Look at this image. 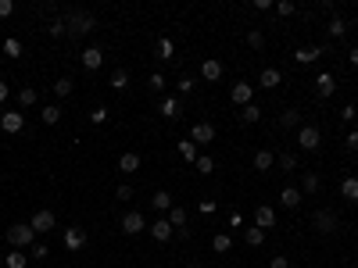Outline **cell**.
Segmentation results:
<instances>
[{"label": "cell", "instance_id": "1", "mask_svg": "<svg viewBox=\"0 0 358 268\" xmlns=\"http://www.w3.org/2000/svg\"><path fill=\"white\" fill-rule=\"evenodd\" d=\"M65 29H68L72 36H83V32H90V29H93V15L72 11V15H68V22H65Z\"/></svg>", "mask_w": 358, "mask_h": 268}, {"label": "cell", "instance_id": "2", "mask_svg": "<svg viewBox=\"0 0 358 268\" xmlns=\"http://www.w3.org/2000/svg\"><path fill=\"white\" fill-rule=\"evenodd\" d=\"M29 225H32V233H50V229H54V211L50 208H39Z\"/></svg>", "mask_w": 358, "mask_h": 268}, {"label": "cell", "instance_id": "3", "mask_svg": "<svg viewBox=\"0 0 358 268\" xmlns=\"http://www.w3.org/2000/svg\"><path fill=\"white\" fill-rule=\"evenodd\" d=\"M32 236H36L32 225H11V229H8V243H11V247H25Z\"/></svg>", "mask_w": 358, "mask_h": 268}, {"label": "cell", "instance_id": "4", "mask_svg": "<svg viewBox=\"0 0 358 268\" xmlns=\"http://www.w3.org/2000/svg\"><path fill=\"white\" fill-rule=\"evenodd\" d=\"M143 225H147V222H143V215H140V211H129V215L122 218V233L136 236V233H143Z\"/></svg>", "mask_w": 358, "mask_h": 268}, {"label": "cell", "instance_id": "5", "mask_svg": "<svg viewBox=\"0 0 358 268\" xmlns=\"http://www.w3.org/2000/svg\"><path fill=\"white\" fill-rule=\"evenodd\" d=\"M319 140H323V136H319V129H315V125H304V129L297 132V143H301L304 150H315V147H319Z\"/></svg>", "mask_w": 358, "mask_h": 268}, {"label": "cell", "instance_id": "6", "mask_svg": "<svg viewBox=\"0 0 358 268\" xmlns=\"http://www.w3.org/2000/svg\"><path fill=\"white\" fill-rule=\"evenodd\" d=\"M22 125H25V118L18 111H8L4 118H0V129H4V132H22Z\"/></svg>", "mask_w": 358, "mask_h": 268}, {"label": "cell", "instance_id": "7", "mask_svg": "<svg viewBox=\"0 0 358 268\" xmlns=\"http://www.w3.org/2000/svg\"><path fill=\"white\" fill-rule=\"evenodd\" d=\"M83 243H86V233H83V229H65V247H68V250H79Z\"/></svg>", "mask_w": 358, "mask_h": 268}, {"label": "cell", "instance_id": "8", "mask_svg": "<svg viewBox=\"0 0 358 268\" xmlns=\"http://www.w3.org/2000/svg\"><path fill=\"white\" fill-rule=\"evenodd\" d=\"M254 225H258V229H272V225H276V211H272V208H258V211H254Z\"/></svg>", "mask_w": 358, "mask_h": 268}, {"label": "cell", "instance_id": "9", "mask_svg": "<svg viewBox=\"0 0 358 268\" xmlns=\"http://www.w3.org/2000/svg\"><path fill=\"white\" fill-rule=\"evenodd\" d=\"M190 136H193V143H212V140H215V129H212L208 122H201V125H193Z\"/></svg>", "mask_w": 358, "mask_h": 268}, {"label": "cell", "instance_id": "10", "mask_svg": "<svg viewBox=\"0 0 358 268\" xmlns=\"http://www.w3.org/2000/svg\"><path fill=\"white\" fill-rule=\"evenodd\" d=\"M100 64H104V54H100L97 47L83 50V68H90V72H93V68H100Z\"/></svg>", "mask_w": 358, "mask_h": 268}, {"label": "cell", "instance_id": "11", "mask_svg": "<svg viewBox=\"0 0 358 268\" xmlns=\"http://www.w3.org/2000/svg\"><path fill=\"white\" fill-rule=\"evenodd\" d=\"M251 93H254V90H251L247 83H236V86H233V104H244V107H247V104H251Z\"/></svg>", "mask_w": 358, "mask_h": 268}, {"label": "cell", "instance_id": "12", "mask_svg": "<svg viewBox=\"0 0 358 268\" xmlns=\"http://www.w3.org/2000/svg\"><path fill=\"white\" fill-rule=\"evenodd\" d=\"M315 225H319L323 233H333V229H337V215L333 211H319V215H315Z\"/></svg>", "mask_w": 358, "mask_h": 268}, {"label": "cell", "instance_id": "13", "mask_svg": "<svg viewBox=\"0 0 358 268\" xmlns=\"http://www.w3.org/2000/svg\"><path fill=\"white\" fill-rule=\"evenodd\" d=\"M201 75H204V79H208V83H215V79H219V75H222V64H219L215 57H208V61L201 64Z\"/></svg>", "mask_w": 358, "mask_h": 268}, {"label": "cell", "instance_id": "14", "mask_svg": "<svg viewBox=\"0 0 358 268\" xmlns=\"http://www.w3.org/2000/svg\"><path fill=\"white\" fill-rule=\"evenodd\" d=\"M315 90H319V97H333V90H337L333 75H319V79H315Z\"/></svg>", "mask_w": 358, "mask_h": 268}, {"label": "cell", "instance_id": "15", "mask_svg": "<svg viewBox=\"0 0 358 268\" xmlns=\"http://www.w3.org/2000/svg\"><path fill=\"white\" fill-rule=\"evenodd\" d=\"M150 233H154V240H162V243H165V240L172 236V222H154V225H150Z\"/></svg>", "mask_w": 358, "mask_h": 268}, {"label": "cell", "instance_id": "16", "mask_svg": "<svg viewBox=\"0 0 358 268\" xmlns=\"http://www.w3.org/2000/svg\"><path fill=\"white\" fill-rule=\"evenodd\" d=\"M169 222L179 229V236H186V229H183V225H186V211H183V208H172V211H169Z\"/></svg>", "mask_w": 358, "mask_h": 268}, {"label": "cell", "instance_id": "17", "mask_svg": "<svg viewBox=\"0 0 358 268\" xmlns=\"http://www.w3.org/2000/svg\"><path fill=\"white\" fill-rule=\"evenodd\" d=\"M118 168H122V172H136L140 168V154H122V158H118Z\"/></svg>", "mask_w": 358, "mask_h": 268}, {"label": "cell", "instance_id": "18", "mask_svg": "<svg viewBox=\"0 0 358 268\" xmlns=\"http://www.w3.org/2000/svg\"><path fill=\"white\" fill-rule=\"evenodd\" d=\"M262 86H265V90H276V86H280V72H276V68H265V72H262Z\"/></svg>", "mask_w": 358, "mask_h": 268}, {"label": "cell", "instance_id": "19", "mask_svg": "<svg viewBox=\"0 0 358 268\" xmlns=\"http://www.w3.org/2000/svg\"><path fill=\"white\" fill-rule=\"evenodd\" d=\"M340 193L347 197V200H358V179L351 175V179H344V186H340Z\"/></svg>", "mask_w": 358, "mask_h": 268}, {"label": "cell", "instance_id": "20", "mask_svg": "<svg viewBox=\"0 0 358 268\" xmlns=\"http://www.w3.org/2000/svg\"><path fill=\"white\" fill-rule=\"evenodd\" d=\"M294 57H297L301 64H308V61H315V57H323V50H319V47H308V50H294Z\"/></svg>", "mask_w": 358, "mask_h": 268}, {"label": "cell", "instance_id": "21", "mask_svg": "<svg viewBox=\"0 0 358 268\" xmlns=\"http://www.w3.org/2000/svg\"><path fill=\"white\" fill-rule=\"evenodd\" d=\"M272 161H276V158L269 154V150H258V154H254V168H262V172H269V168H272Z\"/></svg>", "mask_w": 358, "mask_h": 268}, {"label": "cell", "instance_id": "22", "mask_svg": "<svg viewBox=\"0 0 358 268\" xmlns=\"http://www.w3.org/2000/svg\"><path fill=\"white\" fill-rule=\"evenodd\" d=\"M150 204H154L158 211H169V208H172V197L165 193V189H158V193H154V200H150Z\"/></svg>", "mask_w": 358, "mask_h": 268}, {"label": "cell", "instance_id": "23", "mask_svg": "<svg viewBox=\"0 0 358 268\" xmlns=\"http://www.w3.org/2000/svg\"><path fill=\"white\" fill-rule=\"evenodd\" d=\"M126 86H129V75H126V72H122V68H118V72H115V75H111V90H118V93H122V90H126Z\"/></svg>", "mask_w": 358, "mask_h": 268}, {"label": "cell", "instance_id": "24", "mask_svg": "<svg viewBox=\"0 0 358 268\" xmlns=\"http://www.w3.org/2000/svg\"><path fill=\"white\" fill-rule=\"evenodd\" d=\"M172 54H176L172 40H158V57H162V61H172Z\"/></svg>", "mask_w": 358, "mask_h": 268}, {"label": "cell", "instance_id": "25", "mask_svg": "<svg viewBox=\"0 0 358 268\" xmlns=\"http://www.w3.org/2000/svg\"><path fill=\"white\" fill-rule=\"evenodd\" d=\"M280 200H283L287 208H297V204H301V193H297V189H283V197H280Z\"/></svg>", "mask_w": 358, "mask_h": 268}, {"label": "cell", "instance_id": "26", "mask_svg": "<svg viewBox=\"0 0 358 268\" xmlns=\"http://www.w3.org/2000/svg\"><path fill=\"white\" fill-rule=\"evenodd\" d=\"M54 93H58V97H68V93H72V79H68V75L54 83Z\"/></svg>", "mask_w": 358, "mask_h": 268}, {"label": "cell", "instance_id": "27", "mask_svg": "<svg viewBox=\"0 0 358 268\" xmlns=\"http://www.w3.org/2000/svg\"><path fill=\"white\" fill-rule=\"evenodd\" d=\"M18 104H22V107H29V104H36V90H32V86H25V90L18 93Z\"/></svg>", "mask_w": 358, "mask_h": 268}, {"label": "cell", "instance_id": "28", "mask_svg": "<svg viewBox=\"0 0 358 268\" xmlns=\"http://www.w3.org/2000/svg\"><path fill=\"white\" fill-rule=\"evenodd\" d=\"M229 243H233V240H229V236H226V233H219V236H215V240H212V247H215V250H219V254H226V250H229Z\"/></svg>", "mask_w": 358, "mask_h": 268}, {"label": "cell", "instance_id": "29", "mask_svg": "<svg viewBox=\"0 0 358 268\" xmlns=\"http://www.w3.org/2000/svg\"><path fill=\"white\" fill-rule=\"evenodd\" d=\"M297 122H301V114H297V111H283V118H280L283 129H290V125H297Z\"/></svg>", "mask_w": 358, "mask_h": 268}, {"label": "cell", "instance_id": "30", "mask_svg": "<svg viewBox=\"0 0 358 268\" xmlns=\"http://www.w3.org/2000/svg\"><path fill=\"white\" fill-rule=\"evenodd\" d=\"M262 240H265V229H258V225H254V229H247V243H251V247H258Z\"/></svg>", "mask_w": 358, "mask_h": 268}, {"label": "cell", "instance_id": "31", "mask_svg": "<svg viewBox=\"0 0 358 268\" xmlns=\"http://www.w3.org/2000/svg\"><path fill=\"white\" fill-rule=\"evenodd\" d=\"M179 150H183V158H186V161H197V147H193V140L179 143Z\"/></svg>", "mask_w": 358, "mask_h": 268}, {"label": "cell", "instance_id": "32", "mask_svg": "<svg viewBox=\"0 0 358 268\" xmlns=\"http://www.w3.org/2000/svg\"><path fill=\"white\" fill-rule=\"evenodd\" d=\"M280 168H283V172H294V168H297V158H294V154H280Z\"/></svg>", "mask_w": 358, "mask_h": 268}, {"label": "cell", "instance_id": "33", "mask_svg": "<svg viewBox=\"0 0 358 268\" xmlns=\"http://www.w3.org/2000/svg\"><path fill=\"white\" fill-rule=\"evenodd\" d=\"M8 268H25V254H22V250L8 254Z\"/></svg>", "mask_w": 358, "mask_h": 268}, {"label": "cell", "instance_id": "34", "mask_svg": "<svg viewBox=\"0 0 358 268\" xmlns=\"http://www.w3.org/2000/svg\"><path fill=\"white\" fill-rule=\"evenodd\" d=\"M58 118H61V111H58L54 104H50V107H43V122H47V125H54Z\"/></svg>", "mask_w": 358, "mask_h": 268}, {"label": "cell", "instance_id": "35", "mask_svg": "<svg viewBox=\"0 0 358 268\" xmlns=\"http://www.w3.org/2000/svg\"><path fill=\"white\" fill-rule=\"evenodd\" d=\"M176 111H179V100H165V104H162V114H165V118H176Z\"/></svg>", "mask_w": 358, "mask_h": 268}, {"label": "cell", "instance_id": "36", "mask_svg": "<svg viewBox=\"0 0 358 268\" xmlns=\"http://www.w3.org/2000/svg\"><path fill=\"white\" fill-rule=\"evenodd\" d=\"M4 54H8V57H18V54H22V43H18V40H8V43H4Z\"/></svg>", "mask_w": 358, "mask_h": 268}, {"label": "cell", "instance_id": "37", "mask_svg": "<svg viewBox=\"0 0 358 268\" xmlns=\"http://www.w3.org/2000/svg\"><path fill=\"white\" fill-rule=\"evenodd\" d=\"M258 118H262V111H258L254 104H247V107H244V122H258Z\"/></svg>", "mask_w": 358, "mask_h": 268}, {"label": "cell", "instance_id": "38", "mask_svg": "<svg viewBox=\"0 0 358 268\" xmlns=\"http://www.w3.org/2000/svg\"><path fill=\"white\" fill-rule=\"evenodd\" d=\"M344 29H347L344 18H333V22H330V36H344Z\"/></svg>", "mask_w": 358, "mask_h": 268}, {"label": "cell", "instance_id": "39", "mask_svg": "<svg viewBox=\"0 0 358 268\" xmlns=\"http://www.w3.org/2000/svg\"><path fill=\"white\" fill-rule=\"evenodd\" d=\"M315 189H319V179L308 172V175H304V193H315Z\"/></svg>", "mask_w": 358, "mask_h": 268}, {"label": "cell", "instance_id": "40", "mask_svg": "<svg viewBox=\"0 0 358 268\" xmlns=\"http://www.w3.org/2000/svg\"><path fill=\"white\" fill-rule=\"evenodd\" d=\"M247 43H251V47H262V43H265V36L254 29V32H247Z\"/></svg>", "mask_w": 358, "mask_h": 268}, {"label": "cell", "instance_id": "41", "mask_svg": "<svg viewBox=\"0 0 358 268\" xmlns=\"http://www.w3.org/2000/svg\"><path fill=\"white\" fill-rule=\"evenodd\" d=\"M193 165H197V168H201V172H204V175H208V172H212V168H215V165H212V158H197V161H193Z\"/></svg>", "mask_w": 358, "mask_h": 268}, {"label": "cell", "instance_id": "42", "mask_svg": "<svg viewBox=\"0 0 358 268\" xmlns=\"http://www.w3.org/2000/svg\"><path fill=\"white\" fill-rule=\"evenodd\" d=\"M15 11V4H11V0H0V18H8Z\"/></svg>", "mask_w": 358, "mask_h": 268}, {"label": "cell", "instance_id": "43", "mask_svg": "<svg viewBox=\"0 0 358 268\" xmlns=\"http://www.w3.org/2000/svg\"><path fill=\"white\" fill-rule=\"evenodd\" d=\"M90 118H93V122H97V125H100V122H108V111H104V107H97V111H93V114H90Z\"/></svg>", "mask_w": 358, "mask_h": 268}, {"label": "cell", "instance_id": "44", "mask_svg": "<svg viewBox=\"0 0 358 268\" xmlns=\"http://www.w3.org/2000/svg\"><path fill=\"white\" fill-rule=\"evenodd\" d=\"M276 11H280V15H294V4H290V0H283V4H276Z\"/></svg>", "mask_w": 358, "mask_h": 268}, {"label": "cell", "instance_id": "45", "mask_svg": "<svg viewBox=\"0 0 358 268\" xmlns=\"http://www.w3.org/2000/svg\"><path fill=\"white\" fill-rule=\"evenodd\" d=\"M133 197V186H118V200H129Z\"/></svg>", "mask_w": 358, "mask_h": 268}, {"label": "cell", "instance_id": "46", "mask_svg": "<svg viewBox=\"0 0 358 268\" xmlns=\"http://www.w3.org/2000/svg\"><path fill=\"white\" fill-rule=\"evenodd\" d=\"M347 147H351V150H358V132H351V136H347Z\"/></svg>", "mask_w": 358, "mask_h": 268}, {"label": "cell", "instance_id": "47", "mask_svg": "<svg viewBox=\"0 0 358 268\" xmlns=\"http://www.w3.org/2000/svg\"><path fill=\"white\" fill-rule=\"evenodd\" d=\"M272 268H287V257H272Z\"/></svg>", "mask_w": 358, "mask_h": 268}, {"label": "cell", "instance_id": "48", "mask_svg": "<svg viewBox=\"0 0 358 268\" xmlns=\"http://www.w3.org/2000/svg\"><path fill=\"white\" fill-rule=\"evenodd\" d=\"M0 100H8V83H0Z\"/></svg>", "mask_w": 358, "mask_h": 268}, {"label": "cell", "instance_id": "49", "mask_svg": "<svg viewBox=\"0 0 358 268\" xmlns=\"http://www.w3.org/2000/svg\"><path fill=\"white\" fill-rule=\"evenodd\" d=\"M351 64H358V47H354V50H351Z\"/></svg>", "mask_w": 358, "mask_h": 268}]
</instances>
